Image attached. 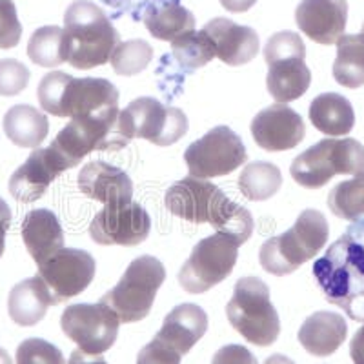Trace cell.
Instances as JSON below:
<instances>
[{"label": "cell", "mask_w": 364, "mask_h": 364, "mask_svg": "<svg viewBox=\"0 0 364 364\" xmlns=\"http://www.w3.org/2000/svg\"><path fill=\"white\" fill-rule=\"evenodd\" d=\"M120 37L102 8L90 0H75L64 15V55L77 70L109 63Z\"/></svg>", "instance_id": "4"}, {"label": "cell", "mask_w": 364, "mask_h": 364, "mask_svg": "<svg viewBox=\"0 0 364 364\" xmlns=\"http://www.w3.org/2000/svg\"><path fill=\"white\" fill-rule=\"evenodd\" d=\"M79 190L102 204H124L133 197V182L120 168L93 161L80 170Z\"/></svg>", "instance_id": "21"}, {"label": "cell", "mask_w": 364, "mask_h": 364, "mask_svg": "<svg viewBox=\"0 0 364 364\" xmlns=\"http://www.w3.org/2000/svg\"><path fill=\"white\" fill-rule=\"evenodd\" d=\"M310 120L315 129L328 136H344L355 126V113L346 97L323 93L310 104Z\"/></svg>", "instance_id": "27"}, {"label": "cell", "mask_w": 364, "mask_h": 364, "mask_svg": "<svg viewBox=\"0 0 364 364\" xmlns=\"http://www.w3.org/2000/svg\"><path fill=\"white\" fill-rule=\"evenodd\" d=\"M146 28L155 38L173 42L182 33L193 31L195 17L178 0H157L142 15Z\"/></svg>", "instance_id": "26"}, {"label": "cell", "mask_w": 364, "mask_h": 364, "mask_svg": "<svg viewBox=\"0 0 364 364\" xmlns=\"http://www.w3.org/2000/svg\"><path fill=\"white\" fill-rule=\"evenodd\" d=\"M119 323L115 311L102 302L71 304L60 317L64 333L87 355L108 352L119 336Z\"/></svg>", "instance_id": "14"}, {"label": "cell", "mask_w": 364, "mask_h": 364, "mask_svg": "<svg viewBox=\"0 0 364 364\" xmlns=\"http://www.w3.org/2000/svg\"><path fill=\"white\" fill-rule=\"evenodd\" d=\"M282 186V173L272 162L257 161L248 164L239 177V190L248 200L261 203L277 193Z\"/></svg>", "instance_id": "30"}, {"label": "cell", "mask_w": 364, "mask_h": 364, "mask_svg": "<svg viewBox=\"0 0 364 364\" xmlns=\"http://www.w3.org/2000/svg\"><path fill=\"white\" fill-rule=\"evenodd\" d=\"M264 364H295V363L290 359V357L281 355V353H273V355H269L268 359L264 360Z\"/></svg>", "instance_id": "44"}, {"label": "cell", "mask_w": 364, "mask_h": 364, "mask_svg": "<svg viewBox=\"0 0 364 364\" xmlns=\"http://www.w3.org/2000/svg\"><path fill=\"white\" fill-rule=\"evenodd\" d=\"M208 330V315L197 304L184 302L166 315L157 339L173 348L181 355H186L195 344L203 339Z\"/></svg>", "instance_id": "22"}, {"label": "cell", "mask_w": 364, "mask_h": 364, "mask_svg": "<svg viewBox=\"0 0 364 364\" xmlns=\"http://www.w3.org/2000/svg\"><path fill=\"white\" fill-rule=\"evenodd\" d=\"M350 355H352L353 364H364V324L350 343Z\"/></svg>", "instance_id": "41"}, {"label": "cell", "mask_w": 364, "mask_h": 364, "mask_svg": "<svg viewBox=\"0 0 364 364\" xmlns=\"http://www.w3.org/2000/svg\"><path fill=\"white\" fill-rule=\"evenodd\" d=\"M95 259L87 252L63 248L44 264L38 266L37 275L50 291L51 304L57 306L60 302L82 294L95 277Z\"/></svg>", "instance_id": "15"}, {"label": "cell", "mask_w": 364, "mask_h": 364, "mask_svg": "<svg viewBox=\"0 0 364 364\" xmlns=\"http://www.w3.org/2000/svg\"><path fill=\"white\" fill-rule=\"evenodd\" d=\"M42 109L71 119L119 117V90L106 79H75L64 71L48 73L37 90Z\"/></svg>", "instance_id": "3"}, {"label": "cell", "mask_w": 364, "mask_h": 364, "mask_svg": "<svg viewBox=\"0 0 364 364\" xmlns=\"http://www.w3.org/2000/svg\"><path fill=\"white\" fill-rule=\"evenodd\" d=\"M184 161L190 177L211 178L230 175L248 161L246 146L228 126H217L188 146Z\"/></svg>", "instance_id": "13"}, {"label": "cell", "mask_w": 364, "mask_h": 364, "mask_svg": "<svg viewBox=\"0 0 364 364\" xmlns=\"http://www.w3.org/2000/svg\"><path fill=\"white\" fill-rule=\"evenodd\" d=\"M306 126L302 117L286 104H273L262 109L252 120L253 141L259 148L277 154L294 149L304 139Z\"/></svg>", "instance_id": "17"}, {"label": "cell", "mask_w": 364, "mask_h": 364, "mask_svg": "<svg viewBox=\"0 0 364 364\" xmlns=\"http://www.w3.org/2000/svg\"><path fill=\"white\" fill-rule=\"evenodd\" d=\"M151 232V217L141 204H106L90 224V235L100 246H136Z\"/></svg>", "instance_id": "16"}, {"label": "cell", "mask_w": 364, "mask_h": 364, "mask_svg": "<svg viewBox=\"0 0 364 364\" xmlns=\"http://www.w3.org/2000/svg\"><path fill=\"white\" fill-rule=\"evenodd\" d=\"M314 277L330 304L352 321H364V219H357L346 233L314 264Z\"/></svg>", "instance_id": "1"}, {"label": "cell", "mask_w": 364, "mask_h": 364, "mask_svg": "<svg viewBox=\"0 0 364 364\" xmlns=\"http://www.w3.org/2000/svg\"><path fill=\"white\" fill-rule=\"evenodd\" d=\"M17 364H66V359L55 344L33 337L18 344Z\"/></svg>", "instance_id": "35"}, {"label": "cell", "mask_w": 364, "mask_h": 364, "mask_svg": "<svg viewBox=\"0 0 364 364\" xmlns=\"http://www.w3.org/2000/svg\"><path fill=\"white\" fill-rule=\"evenodd\" d=\"M346 336L348 326L344 317L331 311H317L302 323L297 337L310 355L328 357L339 350Z\"/></svg>", "instance_id": "24"}, {"label": "cell", "mask_w": 364, "mask_h": 364, "mask_svg": "<svg viewBox=\"0 0 364 364\" xmlns=\"http://www.w3.org/2000/svg\"><path fill=\"white\" fill-rule=\"evenodd\" d=\"M171 53H173L175 60L188 71L199 70V68L206 66L211 58L217 57L215 44L204 29L200 31L193 29V31L182 33L181 37L175 38L171 42Z\"/></svg>", "instance_id": "31"}, {"label": "cell", "mask_w": 364, "mask_h": 364, "mask_svg": "<svg viewBox=\"0 0 364 364\" xmlns=\"http://www.w3.org/2000/svg\"><path fill=\"white\" fill-rule=\"evenodd\" d=\"M211 364H259V360L246 346L228 344V346H223L213 355Z\"/></svg>", "instance_id": "39"}, {"label": "cell", "mask_w": 364, "mask_h": 364, "mask_svg": "<svg viewBox=\"0 0 364 364\" xmlns=\"http://www.w3.org/2000/svg\"><path fill=\"white\" fill-rule=\"evenodd\" d=\"M204 31L215 44L217 58L228 66H242L259 53V35L248 26H239L230 18H213L204 26Z\"/></svg>", "instance_id": "20"}, {"label": "cell", "mask_w": 364, "mask_h": 364, "mask_svg": "<svg viewBox=\"0 0 364 364\" xmlns=\"http://www.w3.org/2000/svg\"><path fill=\"white\" fill-rule=\"evenodd\" d=\"M29 84V70L15 58L0 60V95L15 97Z\"/></svg>", "instance_id": "36"}, {"label": "cell", "mask_w": 364, "mask_h": 364, "mask_svg": "<svg viewBox=\"0 0 364 364\" xmlns=\"http://www.w3.org/2000/svg\"><path fill=\"white\" fill-rule=\"evenodd\" d=\"M226 314L235 331L255 346H269L281 333V321L269 301L268 286L259 277H242L235 282Z\"/></svg>", "instance_id": "6"}, {"label": "cell", "mask_w": 364, "mask_h": 364, "mask_svg": "<svg viewBox=\"0 0 364 364\" xmlns=\"http://www.w3.org/2000/svg\"><path fill=\"white\" fill-rule=\"evenodd\" d=\"M64 29L58 26H44L37 29L28 42V57L42 68H55L66 63L63 46Z\"/></svg>", "instance_id": "32"}, {"label": "cell", "mask_w": 364, "mask_h": 364, "mask_svg": "<svg viewBox=\"0 0 364 364\" xmlns=\"http://www.w3.org/2000/svg\"><path fill=\"white\" fill-rule=\"evenodd\" d=\"M239 242L224 233L199 240L178 272V282L188 294H204L232 275L239 257Z\"/></svg>", "instance_id": "11"}, {"label": "cell", "mask_w": 364, "mask_h": 364, "mask_svg": "<svg viewBox=\"0 0 364 364\" xmlns=\"http://www.w3.org/2000/svg\"><path fill=\"white\" fill-rule=\"evenodd\" d=\"M68 364H108L100 355H87L82 350H75L70 357Z\"/></svg>", "instance_id": "43"}, {"label": "cell", "mask_w": 364, "mask_h": 364, "mask_svg": "<svg viewBox=\"0 0 364 364\" xmlns=\"http://www.w3.org/2000/svg\"><path fill=\"white\" fill-rule=\"evenodd\" d=\"M51 306L50 291L38 275L13 286L8 299V311L18 326H35Z\"/></svg>", "instance_id": "25"}, {"label": "cell", "mask_w": 364, "mask_h": 364, "mask_svg": "<svg viewBox=\"0 0 364 364\" xmlns=\"http://www.w3.org/2000/svg\"><path fill=\"white\" fill-rule=\"evenodd\" d=\"M164 281L162 262L151 255H141L129 262L115 288L104 294L100 302L115 311L120 323H136L148 317Z\"/></svg>", "instance_id": "9"}, {"label": "cell", "mask_w": 364, "mask_h": 364, "mask_svg": "<svg viewBox=\"0 0 364 364\" xmlns=\"http://www.w3.org/2000/svg\"><path fill=\"white\" fill-rule=\"evenodd\" d=\"M11 226V210L4 199H0V257L6 248V235Z\"/></svg>", "instance_id": "40"}, {"label": "cell", "mask_w": 364, "mask_h": 364, "mask_svg": "<svg viewBox=\"0 0 364 364\" xmlns=\"http://www.w3.org/2000/svg\"><path fill=\"white\" fill-rule=\"evenodd\" d=\"M22 24L13 0H0V48L9 50L21 42Z\"/></svg>", "instance_id": "37"}, {"label": "cell", "mask_w": 364, "mask_h": 364, "mask_svg": "<svg viewBox=\"0 0 364 364\" xmlns=\"http://www.w3.org/2000/svg\"><path fill=\"white\" fill-rule=\"evenodd\" d=\"M328 235L326 217L317 210H304L288 232L272 237L261 246L259 261L262 269L277 277L290 275L323 250Z\"/></svg>", "instance_id": "5"}, {"label": "cell", "mask_w": 364, "mask_h": 364, "mask_svg": "<svg viewBox=\"0 0 364 364\" xmlns=\"http://www.w3.org/2000/svg\"><path fill=\"white\" fill-rule=\"evenodd\" d=\"M136 364H181V353L155 337L136 357Z\"/></svg>", "instance_id": "38"}, {"label": "cell", "mask_w": 364, "mask_h": 364, "mask_svg": "<svg viewBox=\"0 0 364 364\" xmlns=\"http://www.w3.org/2000/svg\"><path fill=\"white\" fill-rule=\"evenodd\" d=\"M4 132L21 148H38L50 133V122L42 112L29 104H17L4 115Z\"/></svg>", "instance_id": "28"}, {"label": "cell", "mask_w": 364, "mask_h": 364, "mask_svg": "<svg viewBox=\"0 0 364 364\" xmlns=\"http://www.w3.org/2000/svg\"><path fill=\"white\" fill-rule=\"evenodd\" d=\"M22 240L37 266L64 248V232L51 210H31L22 220Z\"/></svg>", "instance_id": "23"}, {"label": "cell", "mask_w": 364, "mask_h": 364, "mask_svg": "<svg viewBox=\"0 0 364 364\" xmlns=\"http://www.w3.org/2000/svg\"><path fill=\"white\" fill-rule=\"evenodd\" d=\"M331 213L344 220H357L364 215V173L352 181L339 182L328 195Z\"/></svg>", "instance_id": "33"}, {"label": "cell", "mask_w": 364, "mask_h": 364, "mask_svg": "<svg viewBox=\"0 0 364 364\" xmlns=\"http://www.w3.org/2000/svg\"><path fill=\"white\" fill-rule=\"evenodd\" d=\"M0 364H11V359H9L8 352L0 348Z\"/></svg>", "instance_id": "46"}, {"label": "cell", "mask_w": 364, "mask_h": 364, "mask_svg": "<svg viewBox=\"0 0 364 364\" xmlns=\"http://www.w3.org/2000/svg\"><path fill=\"white\" fill-rule=\"evenodd\" d=\"M151 58H154V48L146 41L135 38V41L120 42L109 60L117 75L132 77L144 71L146 66L151 63Z\"/></svg>", "instance_id": "34"}, {"label": "cell", "mask_w": 364, "mask_h": 364, "mask_svg": "<svg viewBox=\"0 0 364 364\" xmlns=\"http://www.w3.org/2000/svg\"><path fill=\"white\" fill-rule=\"evenodd\" d=\"M119 124L124 136L146 139L157 146H170L188 133V117L177 108L164 106L151 97H141L120 109Z\"/></svg>", "instance_id": "12"}, {"label": "cell", "mask_w": 364, "mask_h": 364, "mask_svg": "<svg viewBox=\"0 0 364 364\" xmlns=\"http://www.w3.org/2000/svg\"><path fill=\"white\" fill-rule=\"evenodd\" d=\"M290 173L297 184L318 190L336 175L364 173V146L355 139H324L291 162Z\"/></svg>", "instance_id": "8"}, {"label": "cell", "mask_w": 364, "mask_h": 364, "mask_svg": "<svg viewBox=\"0 0 364 364\" xmlns=\"http://www.w3.org/2000/svg\"><path fill=\"white\" fill-rule=\"evenodd\" d=\"M164 203L171 215L193 224H211L217 233L232 237L240 246L253 233V217L245 206L233 203L213 182L186 177L166 191Z\"/></svg>", "instance_id": "2"}, {"label": "cell", "mask_w": 364, "mask_h": 364, "mask_svg": "<svg viewBox=\"0 0 364 364\" xmlns=\"http://www.w3.org/2000/svg\"><path fill=\"white\" fill-rule=\"evenodd\" d=\"M104 2H106V4H120V6H124V9H126V6H132L133 2H135V0H104ZM136 2H139V6H144L146 4V0H136ZM154 2H157V0H154Z\"/></svg>", "instance_id": "45"}, {"label": "cell", "mask_w": 364, "mask_h": 364, "mask_svg": "<svg viewBox=\"0 0 364 364\" xmlns=\"http://www.w3.org/2000/svg\"><path fill=\"white\" fill-rule=\"evenodd\" d=\"M64 168L51 148H38L9 178V193L18 203H35L48 191Z\"/></svg>", "instance_id": "19"}, {"label": "cell", "mask_w": 364, "mask_h": 364, "mask_svg": "<svg viewBox=\"0 0 364 364\" xmlns=\"http://www.w3.org/2000/svg\"><path fill=\"white\" fill-rule=\"evenodd\" d=\"M264 60L268 64L269 95L277 104H288L301 99L311 84V71L306 66V46L294 31H279L264 46Z\"/></svg>", "instance_id": "7"}, {"label": "cell", "mask_w": 364, "mask_h": 364, "mask_svg": "<svg viewBox=\"0 0 364 364\" xmlns=\"http://www.w3.org/2000/svg\"><path fill=\"white\" fill-rule=\"evenodd\" d=\"M224 9L232 13H245L255 6L257 0H219Z\"/></svg>", "instance_id": "42"}, {"label": "cell", "mask_w": 364, "mask_h": 364, "mask_svg": "<svg viewBox=\"0 0 364 364\" xmlns=\"http://www.w3.org/2000/svg\"><path fill=\"white\" fill-rule=\"evenodd\" d=\"M128 144L129 141L120 129L119 117L115 119L86 117V119H71L70 124L58 132L50 148L66 171L79 166L80 161L95 149L117 151Z\"/></svg>", "instance_id": "10"}, {"label": "cell", "mask_w": 364, "mask_h": 364, "mask_svg": "<svg viewBox=\"0 0 364 364\" xmlns=\"http://www.w3.org/2000/svg\"><path fill=\"white\" fill-rule=\"evenodd\" d=\"M348 21L346 0H302L295 9V22L317 44H336Z\"/></svg>", "instance_id": "18"}, {"label": "cell", "mask_w": 364, "mask_h": 364, "mask_svg": "<svg viewBox=\"0 0 364 364\" xmlns=\"http://www.w3.org/2000/svg\"><path fill=\"white\" fill-rule=\"evenodd\" d=\"M333 79L350 90L364 86V33L343 35L337 41Z\"/></svg>", "instance_id": "29"}, {"label": "cell", "mask_w": 364, "mask_h": 364, "mask_svg": "<svg viewBox=\"0 0 364 364\" xmlns=\"http://www.w3.org/2000/svg\"><path fill=\"white\" fill-rule=\"evenodd\" d=\"M363 33H364V24H363Z\"/></svg>", "instance_id": "47"}]
</instances>
